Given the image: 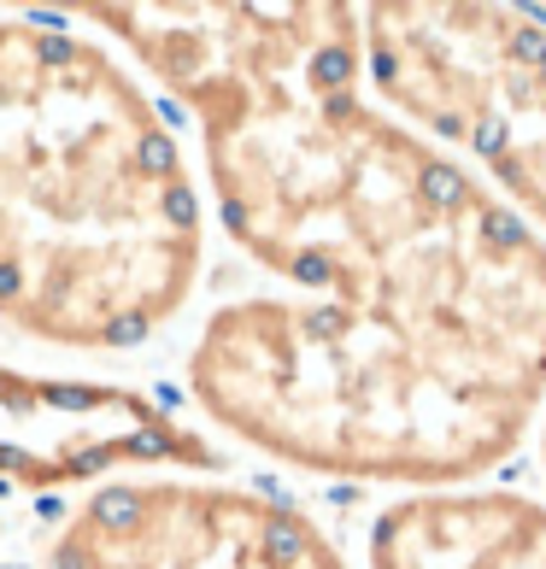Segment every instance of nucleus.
<instances>
[{"mask_svg": "<svg viewBox=\"0 0 546 569\" xmlns=\"http://www.w3.org/2000/svg\"><path fill=\"white\" fill-rule=\"evenodd\" d=\"M195 118L270 293L188 347L224 435L311 476L465 488L546 411V241L370 94L359 7H89Z\"/></svg>", "mask_w": 546, "mask_h": 569, "instance_id": "f257e3e1", "label": "nucleus"}, {"mask_svg": "<svg viewBox=\"0 0 546 569\" xmlns=\"http://www.w3.org/2000/svg\"><path fill=\"white\" fill-rule=\"evenodd\" d=\"M200 264V188L141 77L59 18H0V318L130 352L182 318Z\"/></svg>", "mask_w": 546, "mask_h": 569, "instance_id": "f03ea898", "label": "nucleus"}, {"mask_svg": "<svg viewBox=\"0 0 546 569\" xmlns=\"http://www.w3.org/2000/svg\"><path fill=\"white\" fill-rule=\"evenodd\" d=\"M370 94L476 164L546 241V24L517 7H359Z\"/></svg>", "mask_w": 546, "mask_h": 569, "instance_id": "7ed1b4c3", "label": "nucleus"}, {"mask_svg": "<svg viewBox=\"0 0 546 569\" xmlns=\"http://www.w3.org/2000/svg\"><path fill=\"white\" fill-rule=\"evenodd\" d=\"M53 569H353L300 505L200 476H130L53 535Z\"/></svg>", "mask_w": 546, "mask_h": 569, "instance_id": "20e7f679", "label": "nucleus"}, {"mask_svg": "<svg viewBox=\"0 0 546 569\" xmlns=\"http://www.w3.org/2000/svg\"><path fill=\"white\" fill-rule=\"evenodd\" d=\"M136 470H218V452L130 388L0 370V481L59 488L107 476L130 481Z\"/></svg>", "mask_w": 546, "mask_h": 569, "instance_id": "39448f33", "label": "nucleus"}, {"mask_svg": "<svg viewBox=\"0 0 546 569\" xmlns=\"http://www.w3.org/2000/svg\"><path fill=\"white\" fill-rule=\"evenodd\" d=\"M370 569H546V499L512 488H417L376 511Z\"/></svg>", "mask_w": 546, "mask_h": 569, "instance_id": "423d86ee", "label": "nucleus"}, {"mask_svg": "<svg viewBox=\"0 0 546 569\" xmlns=\"http://www.w3.org/2000/svg\"><path fill=\"white\" fill-rule=\"evenodd\" d=\"M540 463H546V411H540Z\"/></svg>", "mask_w": 546, "mask_h": 569, "instance_id": "0eeeda50", "label": "nucleus"}]
</instances>
